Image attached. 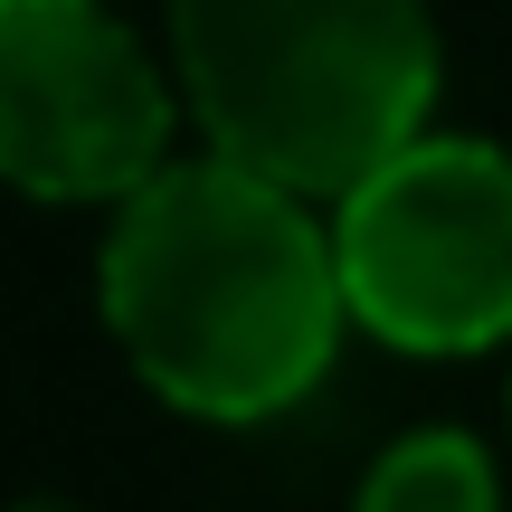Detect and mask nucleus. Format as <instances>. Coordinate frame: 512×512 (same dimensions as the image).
<instances>
[{"instance_id":"obj_1","label":"nucleus","mask_w":512,"mask_h":512,"mask_svg":"<svg viewBox=\"0 0 512 512\" xmlns=\"http://www.w3.org/2000/svg\"><path fill=\"white\" fill-rule=\"evenodd\" d=\"M95 294L124 361L190 418H275L342 351L332 238L304 190L219 152L152 162L114 200Z\"/></svg>"},{"instance_id":"obj_6","label":"nucleus","mask_w":512,"mask_h":512,"mask_svg":"<svg viewBox=\"0 0 512 512\" xmlns=\"http://www.w3.org/2000/svg\"><path fill=\"white\" fill-rule=\"evenodd\" d=\"M10 512H67V503H10Z\"/></svg>"},{"instance_id":"obj_3","label":"nucleus","mask_w":512,"mask_h":512,"mask_svg":"<svg viewBox=\"0 0 512 512\" xmlns=\"http://www.w3.org/2000/svg\"><path fill=\"white\" fill-rule=\"evenodd\" d=\"M342 323L399 351H494L512 332V152L475 133H408L332 190Z\"/></svg>"},{"instance_id":"obj_5","label":"nucleus","mask_w":512,"mask_h":512,"mask_svg":"<svg viewBox=\"0 0 512 512\" xmlns=\"http://www.w3.org/2000/svg\"><path fill=\"white\" fill-rule=\"evenodd\" d=\"M351 512H503V494H494V465H484V446L465 427H418L361 475Z\"/></svg>"},{"instance_id":"obj_4","label":"nucleus","mask_w":512,"mask_h":512,"mask_svg":"<svg viewBox=\"0 0 512 512\" xmlns=\"http://www.w3.org/2000/svg\"><path fill=\"white\" fill-rule=\"evenodd\" d=\"M171 162V86L105 0H0V181L124 200Z\"/></svg>"},{"instance_id":"obj_2","label":"nucleus","mask_w":512,"mask_h":512,"mask_svg":"<svg viewBox=\"0 0 512 512\" xmlns=\"http://www.w3.org/2000/svg\"><path fill=\"white\" fill-rule=\"evenodd\" d=\"M171 86L209 152L332 200L380 152L427 133V0H171Z\"/></svg>"}]
</instances>
